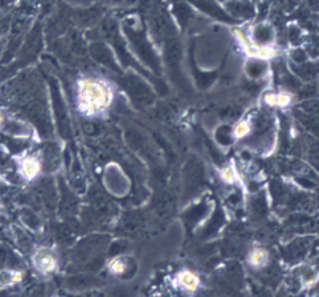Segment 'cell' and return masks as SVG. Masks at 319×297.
<instances>
[{
  "label": "cell",
  "instance_id": "cell-4",
  "mask_svg": "<svg viewBox=\"0 0 319 297\" xmlns=\"http://www.w3.org/2000/svg\"><path fill=\"white\" fill-rule=\"evenodd\" d=\"M131 41H133L134 48L137 49V52L139 53V56L144 60V62L150 65L151 68L158 69V60L155 53L153 52V49L150 48L149 42L146 41V37H144L143 33L140 32H130Z\"/></svg>",
  "mask_w": 319,
  "mask_h": 297
},
{
  "label": "cell",
  "instance_id": "cell-11",
  "mask_svg": "<svg viewBox=\"0 0 319 297\" xmlns=\"http://www.w3.org/2000/svg\"><path fill=\"white\" fill-rule=\"evenodd\" d=\"M126 260L122 258H114L111 259L110 262L108 263V269L110 274L115 275V276H120V275H124L126 272Z\"/></svg>",
  "mask_w": 319,
  "mask_h": 297
},
{
  "label": "cell",
  "instance_id": "cell-8",
  "mask_svg": "<svg viewBox=\"0 0 319 297\" xmlns=\"http://www.w3.org/2000/svg\"><path fill=\"white\" fill-rule=\"evenodd\" d=\"M178 281H179V285L183 289L191 292L196 291L198 287L200 285L199 278H198L195 274H192V272L189 271H183L182 274L178 276Z\"/></svg>",
  "mask_w": 319,
  "mask_h": 297
},
{
  "label": "cell",
  "instance_id": "cell-6",
  "mask_svg": "<svg viewBox=\"0 0 319 297\" xmlns=\"http://www.w3.org/2000/svg\"><path fill=\"white\" fill-rule=\"evenodd\" d=\"M227 8L232 12V15H235L236 17H242V19H249L254 15L253 7L247 2L242 0H232L227 3Z\"/></svg>",
  "mask_w": 319,
  "mask_h": 297
},
{
  "label": "cell",
  "instance_id": "cell-12",
  "mask_svg": "<svg viewBox=\"0 0 319 297\" xmlns=\"http://www.w3.org/2000/svg\"><path fill=\"white\" fill-rule=\"evenodd\" d=\"M249 260H251V264L253 265V267H262L267 260L266 251L262 249H256L251 254Z\"/></svg>",
  "mask_w": 319,
  "mask_h": 297
},
{
  "label": "cell",
  "instance_id": "cell-15",
  "mask_svg": "<svg viewBox=\"0 0 319 297\" xmlns=\"http://www.w3.org/2000/svg\"><path fill=\"white\" fill-rule=\"evenodd\" d=\"M291 59H293V61H296L297 64H303V62H306L307 55L303 52V50L298 49V50H294L293 55H291Z\"/></svg>",
  "mask_w": 319,
  "mask_h": 297
},
{
  "label": "cell",
  "instance_id": "cell-10",
  "mask_svg": "<svg viewBox=\"0 0 319 297\" xmlns=\"http://www.w3.org/2000/svg\"><path fill=\"white\" fill-rule=\"evenodd\" d=\"M274 37V32L269 25L261 24L254 31V39L260 42H271Z\"/></svg>",
  "mask_w": 319,
  "mask_h": 297
},
{
  "label": "cell",
  "instance_id": "cell-1",
  "mask_svg": "<svg viewBox=\"0 0 319 297\" xmlns=\"http://www.w3.org/2000/svg\"><path fill=\"white\" fill-rule=\"evenodd\" d=\"M110 93L104 84L84 81L79 90V109L85 115H95L110 104Z\"/></svg>",
  "mask_w": 319,
  "mask_h": 297
},
{
  "label": "cell",
  "instance_id": "cell-5",
  "mask_svg": "<svg viewBox=\"0 0 319 297\" xmlns=\"http://www.w3.org/2000/svg\"><path fill=\"white\" fill-rule=\"evenodd\" d=\"M193 6H196L200 11L205 12L209 16L215 17V19L223 20V21H227V23H231L232 19L231 16L227 15L225 11H223V8L218 7V4L216 3L215 0H189Z\"/></svg>",
  "mask_w": 319,
  "mask_h": 297
},
{
  "label": "cell",
  "instance_id": "cell-7",
  "mask_svg": "<svg viewBox=\"0 0 319 297\" xmlns=\"http://www.w3.org/2000/svg\"><path fill=\"white\" fill-rule=\"evenodd\" d=\"M24 274L20 269H12V268H4L0 269V287H11L20 281H23Z\"/></svg>",
  "mask_w": 319,
  "mask_h": 297
},
{
  "label": "cell",
  "instance_id": "cell-3",
  "mask_svg": "<svg viewBox=\"0 0 319 297\" xmlns=\"http://www.w3.org/2000/svg\"><path fill=\"white\" fill-rule=\"evenodd\" d=\"M42 169V161L37 156L27 155L17 163V171L20 177L26 181H32L40 175Z\"/></svg>",
  "mask_w": 319,
  "mask_h": 297
},
{
  "label": "cell",
  "instance_id": "cell-2",
  "mask_svg": "<svg viewBox=\"0 0 319 297\" xmlns=\"http://www.w3.org/2000/svg\"><path fill=\"white\" fill-rule=\"evenodd\" d=\"M31 263H32V267L35 268V271L46 276V275H52L57 271L60 264V258L57 251L53 247L41 246V247L33 251Z\"/></svg>",
  "mask_w": 319,
  "mask_h": 297
},
{
  "label": "cell",
  "instance_id": "cell-13",
  "mask_svg": "<svg viewBox=\"0 0 319 297\" xmlns=\"http://www.w3.org/2000/svg\"><path fill=\"white\" fill-rule=\"evenodd\" d=\"M175 12L176 16L179 17V21L182 24L187 23V20L191 17V11H189L188 7L184 6V4H178V6L175 7Z\"/></svg>",
  "mask_w": 319,
  "mask_h": 297
},
{
  "label": "cell",
  "instance_id": "cell-14",
  "mask_svg": "<svg viewBox=\"0 0 319 297\" xmlns=\"http://www.w3.org/2000/svg\"><path fill=\"white\" fill-rule=\"evenodd\" d=\"M265 65L262 64V62H258V61H253V62H251V64L248 65V68H247V70H248V73H249V71H252L251 73V75L252 77H260V75H262L264 74V71H265Z\"/></svg>",
  "mask_w": 319,
  "mask_h": 297
},
{
  "label": "cell",
  "instance_id": "cell-9",
  "mask_svg": "<svg viewBox=\"0 0 319 297\" xmlns=\"http://www.w3.org/2000/svg\"><path fill=\"white\" fill-rule=\"evenodd\" d=\"M318 64H314V62H303L296 68V74H298L303 79H313L318 75Z\"/></svg>",
  "mask_w": 319,
  "mask_h": 297
}]
</instances>
